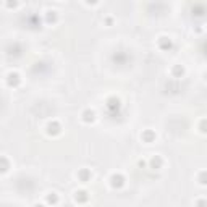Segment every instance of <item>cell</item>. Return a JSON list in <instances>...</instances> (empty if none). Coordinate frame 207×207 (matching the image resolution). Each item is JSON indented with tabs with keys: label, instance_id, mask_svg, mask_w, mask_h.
<instances>
[{
	"label": "cell",
	"instance_id": "cell-1",
	"mask_svg": "<svg viewBox=\"0 0 207 207\" xmlns=\"http://www.w3.org/2000/svg\"><path fill=\"white\" fill-rule=\"evenodd\" d=\"M125 184V176L121 173H114L110 176V186L112 188H121Z\"/></svg>",
	"mask_w": 207,
	"mask_h": 207
},
{
	"label": "cell",
	"instance_id": "cell-2",
	"mask_svg": "<svg viewBox=\"0 0 207 207\" xmlns=\"http://www.w3.org/2000/svg\"><path fill=\"white\" fill-rule=\"evenodd\" d=\"M60 131H62V128L57 121H50V123L47 125V133L49 134H58Z\"/></svg>",
	"mask_w": 207,
	"mask_h": 207
},
{
	"label": "cell",
	"instance_id": "cell-3",
	"mask_svg": "<svg viewBox=\"0 0 207 207\" xmlns=\"http://www.w3.org/2000/svg\"><path fill=\"white\" fill-rule=\"evenodd\" d=\"M94 118H96V114H94V110H84V112H83V121H84V123L94 121Z\"/></svg>",
	"mask_w": 207,
	"mask_h": 207
},
{
	"label": "cell",
	"instance_id": "cell-4",
	"mask_svg": "<svg viewBox=\"0 0 207 207\" xmlns=\"http://www.w3.org/2000/svg\"><path fill=\"white\" fill-rule=\"evenodd\" d=\"M74 199H76V202H86L88 199H89V196H88V193L86 191H76L74 193Z\"/></svg>",
	"mask_w": 207,
	"mask_h": 207
},
{
	"label": "cell",
	"instance_id": "cell-5",
	"mask_svg": "<svg viewBox=\"0 0 207 207\" xmlns=\"http://www.w3.org/2000/svg\"><path fill=\"white\" fill-rule=\"evenodd\" d=\"M91 172L89 170H86V168H84V170H81V172H78V178H79V180L83 181V183H88L89 180H91Z\"/></svg>",
	"mask_w": 207,
	"mask_h": 207
},
{
	"label": "cell",
	"instance_id": "cell-6",
	"mask_svg": "<svg viewBox=\"0 0 207 207\" xmlns=\"http://www.w3.org/2000/svg\"><path fill=\"white\" fill-rule=\"evenodd\" d=\"M159 45H160V49H164V50L172 49V41L168 39V37H160V41H159Z\"/></svg>",
	"mask_w": 207,
	"mask_h": 207
},
{
	"label": "cell",
	"instance_id": "cell-7",
	"mask_svg": "<svg viewBox=\"0 0 207 207\" xmlns=\"http://www.w3.org/2000/svg\"><path fill=\"white\" fill-rule=\"evenodd\" d=\"M45 201H47V204H52V205H55V204L58 202V196L55 194V193H50V194H47Z\"/></svg>",
	"mask_w": 207,
	"mask_h": 207
},
{
	"label": "cell",
	"instance_id": "cell-8",
	"mask_svg": "<svg viewBox=\"0 0 207 207\" xmlns=\"http://www.w3.org/2000/svg\"><path fill=\"white\" fill-rule=\"evenodd\" d=\"M18 83H20V76H18L16 73L8 74V84H10V86H16Z\"/></svg>",
	"mask_w": 207,
	"mask_h": 207
},
{
	"label": "cell",
	"instance_id": "cell-9",
	"mask_svg": "<svg viewBox=\"0 0 207 207\" xmlns=\"http://www.w3.org/2000/svg\"><path fill=\"white\" fill-rule=\"evenodd\" d=\"M141 138H143L146 143H150V141H154V139H155V134H154L150 129H147V131H144V133H143V136H141Z\"/></svg>",
	"mask_w": 207,
	"mask_h": 207
},
{
	"label": "cell",
	"instance_id": "cell-10",
	"mask_svg": "<svg viewBox=\"0 0 207 207\" xmlns=\"http://www.w3.org/2000/svg\"><path fill=\"white\" fill-rule=\"evenodd\" d=\"M150 167H152V168H160L162 167V159L159 155L152 157V159H150Z\"/></svg>",
	"mask_w": 207,
	"mask_h": 207
},
{
	"label": "cell",
	"instance_id": "cell-11",
	"mask_svg": "<svg viewBox=\"0 0 207 207\" xmlns=\"http://www.w3.org/2000/svg\"><path fill=\"white\" fill-rule=\"evenodd\" d=\"M172 73L175 74L176 78H181L183 74H184V68L183 67H180V65H176V67H173V70H172Z\"/></svg>",
	"mask_w": 207,
	"mask_h": 207
},
{
	"label": "cell",
	"instance_id": "cell-12",
	"mask_svg": "<svg viewBox=\"0 0 207 207\" xmlns=\"http://www.w3.org/2000/svg\"><path fill=\"white\" fill-rule=\"evenodd\" d=\"M199 129L202 131V133H207V118L201 120V123H199Z\"/></svg>",
	"mask_w": 207,
	"mask_h": 207
},
{
	"label": "cell",
	"instance_id": "cell-13",
	"mask_svg": "<svg viewBox=\"0 0 207 207\" xmlns=\"http://www.w3.org/2000/svg\"><path fill=\"white\" fill-rule=\"evenodd\" d=\"M199 183L201 184H207V172H201V175H199Z\"/></svg>",
	"mask_w": 207,
	"mask_h": 207
},
{
	"label": "cell",
	"instance_id": "cell-14",
	"mask_svg": "<svg viewBox=\"0 0 207 207\" xmlns=\"http://www.w3.org/2000/svg\"><path fill=\"white\" fill-rule=\"evenodd\" d=\"M196 205L197 207H207V201L205 199H199V201L196 202Z\"/></svg>",
	"mask_w": 207,
	"mask_h": 207
},
{
	"label": "cell",
	"instance_id": "cell-15",
	"mask_svg": "<svg viewBox=\"0 0 207 207\" xmlns=\"http://www.w3.org/2000/svg\"><path fill=\"white\" fill-rule=\"evenodd\" d=\"M34 207H45V205H44V204H36Z\"/></svg>",
	"mask_w": 207,
	"mask_h": 207
}]
</instances>
